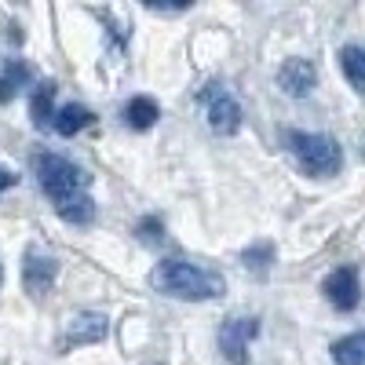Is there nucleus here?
Segmentation results:
<instances>
[{
    "label": "nucleus",
    "mask_w": 365,
    "mask_h": 365,
    "mask_svg": "<svg viewBox=\"0 0 365 365\" xmlns=\"http://www.w3.org/2000/svg\"><path fill=\"white\" fill-rule=\"evenodd\" d=\"M135 237L143 241V245H161L165 241V220L161 216H143L135 223Z\"/></svg>",
    "instance_id": "f3484780"
},
{
    "label": "nucleus",
    "mask_w": 365,
    "mask_h": 365,
    "mask_svg": "<svg viewBox=\"0 0 365 365\" xmlns=\"http://www.w3.org/2000/svg\"><path fill=\"white\" fill-rule=\"evenodd\" d=\"M29 77H34V70H29L22 58H8L4 70H0V103H11L19 96V88L29 84Z\"/></svg>",
    "instance_id": "ddd939ff"
},
{
    "label": "nucleus",
    "mask_w": 365,
    "mask_h": 365,
    "mask_svg": "<svg viewBox=\"0 0 365 365\" xmlns=\"http://www.w3.org/2000/svg\"><path fill=\"white\" fill-rule=\"evenodd\" d=\"M278 84H282V91H285L289 99H303V96H311V91H314L318 70H314L311 58L292 55V58H285L282 70H278Z\"/></svg>",
    "instance_id": "1a4fd4ad"
},
{
    "label": "nucleus",
    "mask_w": 365,
    "mask_h": 365,
    "mask_svg": "<svg viewBox=\"0 0 365 365\" xmlns=\"http://www.w3.org/2000/svg\"><path fill=\"white\" fill-rule=\"evenodd\" d=\"M340 66H344V77L354 91H365V51L358 44H344L340 48Z\"/></svg>",
    "instance_id": "2eb2a0df"
},
{
    "label": "nucleus",
    "mask_w": 365,
    "mask_h": 365,
    "mask_svg": "<svg viewBox=\"0 0 365 365\" xmlns=\"http://www.w3.org/2000/svg\"><path fill=\"white\" fill-rule=\"evenodd\" d=\"M55 212L63 223H73V227H88L91 220H96V201H91L88 194H70L63 201H55Z\"/></svg>",
    "instance_id": "f8f14e48"
},
{
    "label": "nucleus",
    "mask_w": 365,
    "mask_h": 365,
    "mask_svg": "<svg viewBox=\"0 0 365 365\" xmlns=\"http://www.w3.org/2000/svg\"><path fill=\"white\" fill-rule=\"evenodd\" d=\"M289 150L296 154L299 168L314 175V179H329L344 168V150L332 135L322 132H289Z\"/></svg>",
    "instance_id": "f03ea898"
},
{
    "label": "nucleus",
    "mask_w": 365,
    "mask_h": 365,
    "mask_svg": "<svg viewBox=\"0 0 365 365\" xmlns=\"http://www.w3.org/2000/svg\"><path fill=\"white\" fill-rule=\"evenodd\" d=\"M158 117H161V106L150 99V96H135V99L125 103V110H120V120H125L132 132L154 128V125H158Z\"/></svg>",
    "instance_id": "9d476101"
},
{
    "label": "nucleus",
    "mask_w": 365,
    "mask_h": 365,
    "mask_svg": "<svg viewBox=\"0 0 365 365\" xmlns=\"http://www.w3.org/2000/svg\"><path fill=\"white\" fill-rule=\"evenodd\" d=\"M15 182H19V175H15L11 168H4V165H0V194H4V190H11Z\"/></svg>",
    "instance_id": "6ab92c4d"
},
{
    "label": "nucleus",
    "mask_w": 365,
    "mask_h": 365,
    "mask_svg": "<svg viewBox=\"0 0 365 365\" xmlns=\"http://www.w3.org/2000/svg\"><path fill=\"white\" fill-rule=\"evenodd\" d=\"M150 285L172 299H212V296H223L227 289L223 274L187 259H161L150 270Z\"/></svg>",
    "instance_id": "f257e3e1"
},
{
    "label": "nucleus",
    "mask_w": 365,
    "mask_h": 365,
    "mask_svg": "<svg viewBox=\"0 0 365 365\" xmlns=\"http://www.w3.org/2000/svg\"><path fill=\"white\" fill-rule=\"evenodd\" d=\"M34 175H37V187L51 197V201H63L70 194H84L88 187V175L84 168H77L73 161L58 158V154H34Z\"/></svg>",
    "instance_id": "7ed1b4c3"
},
{
    "label": "nucleus",
    "mask_w": 365,
    "mask_h": 365,
    "mask_svg": "<svg viewBox=\"0 0 365 365\" xmlns=\"http://www.w3.org/2000/svg\"><path fill=\"white\" fill-rule=\"evenodd\" d=\"M241 263H245V267H252L256 274H267V267L274 263V245H270V241H263V245H252V249H245V252H241Z\"/></svg>",
    "instance_id": "a211bd4d"
},
{
    "label": "nucleus",
    "mask_w": 365,
    "mask_h": 365,
    "mask_svg": "<svg viewBox=\"0 0 365 365\" xmlns=\"http://www.w3.org/2000/svg\"><path fill=\"white\" fill-rule=\"evenodd\" d=\"M110 332V322H106V314H99V311H77V314H70L66 318V325H63V332H58V351H73V347H88V344H99L103 336Z\"/></svg>",
    "instance_id": "39448f33"
},
{
    "label": "nucleus",
    "mask_w": 365,
    "mask_h": 365,
    "mask_svg": "<svg viewBox=\"0 0 365 365\" xmlns=\"http://www.w3.org/2000/svg\"><path fill=\"white\" fill-rule=\"evenodd\" d=\"M322 292H325V299L332 303L336 311H354L358 307V299H361V285H358V267L354 263H347V267H336L325 278V285H322Z\"/></svg>",
    "instance_id": "6e6552de"
},
{
    "label": "nucleus",
    "mask_w": 365,
    "mask_h": 365,
    "mask_svg": "<svg viewBox=\"0 0 365 365\" xmlns=\"http://www.w3.org/2000/svg\"><path fill=\"white\" fill-rule=\"evenodd\" d=\"M55 81H44L37 84L34 91V99H29V120H34V128H44L51 125V117H55Z\"/></svg>",
    "instance_id": "4468645a"
},
{
    "label": "nucleus",
    "mask_w": 365,
    "mask_h": 365,
    "mask_svg": "<svg viewBox=\"0 0 365 365\" xmlns=\"http://www.w3.org/2000/svg\"><path fill=\"white\" fill-rule=\"evenodd\" d=\"M201 103H205V113H208V128L216 135H234L241 128V106L230 91H223V84H205L201 91Z\"/></svg>",
    "instance_id": "20e7f679"
},
{
    "label": "nucleus",
    "mask_w": 365,
    "mask_h": 365,
    "mask_svg": "<svg viewBox=\"0 0 365 365\" xmlns=\"http://www.w3.org/2000/svg\"><path fill=\"white\" fill-rule=\"evenodd\" d=\"M55 278H58L55 256H48L37 245H29L26 256H22V285H26V292L29 296H48L51 285H55Z\"/></svg>",
    "instance_id": "0eeeda50"
},
{
    "label": "nucleus",
    "mask_w": 365,
    "mask_h": 365,
    "mask_svg": "<svg viewBox=\"0 0 365 365\" xmlns=\"http://www.w3.org/2000/svg\"><path fill=\"white\" fill-rule=\"evenodd\" d=\"M332 361L336 365H365V332H351V336L332 344Z\"/></svg>",
    "instance_id": "dca6fc26"
},
{
    "label": "nucleus",
    "mask_w": 365,
    "mask_h": 365,
    "mask_svg": "<svg viewBox=\"0 0 365 365\" xmlns=\"http://www.w3.org/2000/svg\"><path fill=\"white\" fill-rule=\"evenodd\" d=\"M91 120H96V113H91L88 106H81V103H66L63 110H55V117H51V128L63 135V139H73L77 132H84Z\"/></svg>",
    "instance_id": "9b49d317"
},
{
    "label": "nucleus",
    "mask_w": 365,
    "mask_h": 365,
    "mask_svg": "<svg viewBox=\"0 0 365 365\" xmlns=\"http://www.w3.org/2000/svg\"><path fill=\"white\" fill-rule=\"evenodd\" d=\"M256 332H259L256 318H241V314L227 318L220 325V351H223V358L230 365H245L249 361V344H252Z\"/></svg>",
    "instance_id": "423d86ee"
}]
</instances>
